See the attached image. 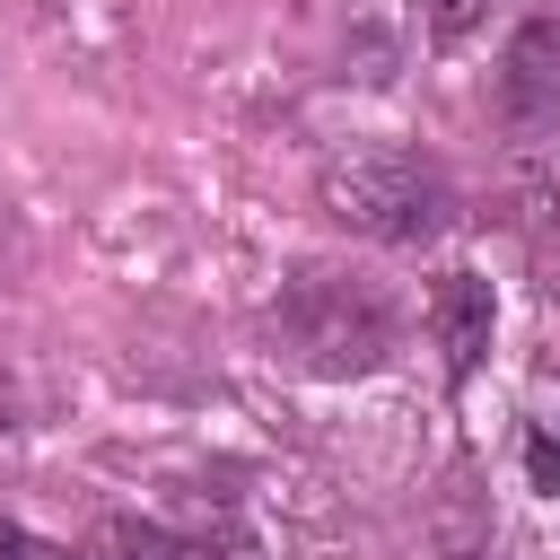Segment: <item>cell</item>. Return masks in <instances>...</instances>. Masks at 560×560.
Returning a JSON list of instances; mask_svg holds the SVG:
<instances>
[{
	"instance_id": "cell-1",
	"label": "cell",
	"mask_w": 560,
	"mask_h": 560,
	"mask_svg": "<svg viewBox=\"0 0 560 560\" xmlns=\"http://www.w3.org/2000/svg\"><path fill=\"white\" fill-rule=\"evenodd\" d=\"M262 324H271V350L306 376H376L402 350V306L368 271H341V262L289 271Z\"/></svg>"
},
{
	"instance_id": "cell-2",
	"label": "cell",
	"mask_w": 560,
	"mask_h": 560,
	"mask_svg": "<svg viewBox=\"0 0 560 560\" xmlns=\"http://www.w3.org/2000/svg\"><path fill=\"white\" fill-rule=\"evenodd\" d=\"M315 201L376 245H429L455 228V184L438 158L402 149V140H350L315 166Z\"/></svg>"
},
{
	"instance_id": "cell-3",
	"label": "cell",
	"mask_w": 560,
	"mask_h": 560,
	"mask_svg": "<svg viewBox=\"0 0 560 560\" xmlns=\"http://www.w3.org/2000/svg\"><path fill=\"white\" fill-rule=\"evenodd\" d=\"M499 122L516 140L560 131V9H534L499 52Z\"/></svg>"
},
{
	"instance_id": "cell-4",
	"label": "cell",
	"mask_w": 560,
	"mask_h": 560,
	"mask_svg": "<svg viewBox=\"0 0 560 560\" xmlns=\"http://www.w3.org/2000/svg\"><path fill=\"white\" fill-rule=\"evenodd\" d=\"M490 280L481 271H438V289H429V324H438V341H446V376L464 385L472 368H481V350H490Z\"/></svg>"
},
{
	"instance_id": "cell-5",
	"label": "cell",
	"mask_w": 560,
	"mask_h": 560,
	"mask_svg": "<svg viewBox=\"0 0 560 560\" xmlns=\"http://www.w3.org/2000/svg\"><path fill=\"white\" fill-rule=\"evenodd\" d=\"M114 560H254L236 534H201V525H158V516H114L105 525Z\"/></svg>"
},
{
	"instance_id": "cell-6",
	"label": "cell",
	"mask_w": 560,
	"mask_h": 560,
	"mask_svg": "<svg viewBox=\"0 0 560 560\" xmlns=\"http://www.w3.org/2000/svg\"><path fill=\"white\" fill-rule=\"evenodd\" d=\"M0 560H70L61 542H44V534H26V525H9L0 516Z\"/></svg>"
},
{
	"instance_id": "cell-7",
	"label": "cell",
	"mask_w": 560,
	"mask_h": 560,
	"mask_svg": "<svg viewBox=\"0 0 560 560\" xmlns=\"http://www.w3.org/2000/svg\"><path fill=\"white\" fill-rule=\"evenodd\" d=\"M472 18H481V0H429V35H438V44H455Z\"/></svg>"
},
{
	"instance_id": "cell-8",
	"label": "cell",
	"mask_w": 560,
	"mask_h": 560,
	"mask_svg": "<svg viewBox=\"0 0 560 560\" xmlns=\"http://www.w3.org/2000/svg\"><path fill=\"white\" fill-rule=\"evenodd\" d=\"M534 481H542V490H560V446H551L542 429H534Z\"/></svg>"
},
{
	"instance_id": "cell-9",
	"label": "cell",
	"mask_w": 560,
	"mask_h": 560,
	"mask_svg": "<svg viewBox=\"0 0 560 560\" xmlns=\"http://www.w3.org/2000/svg\"><path fill=\"white\" fill-rule=\"evenodd\" d=\"M464 560H481V551H464Z\"/></svg>"
}]
</instances>
